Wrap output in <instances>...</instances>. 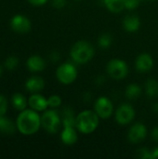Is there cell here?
<instances>
[{"instance_id":"obj_1","label":"cell","mask_w":158,"mask_h":159,"mask_svg":"<svg viewBox=\"0 0 158 159\" xmlns=\"http://www.w3.org/2000/svg\"><path fill=\"white\" fill-rule=\"evenodd\" d=\"M18 130L23 135H33L41 127V116L33 109H25L20 112L16 120Z\"/></svg>"},{"instance_id":"obj_2","label":"cell","mask_w":158,"mask_h":159,"mask_svg":"<svg viewBox=\"0 0 158 159\" xmlns=\"http://www.w3.org/2000/svg\"><path fill=\"white\" fill-rule=\"evenodd\" d=\"M99 118L95 111L84 110L75 117V128L83 134H90L97 129L100 123Z\"/></svg>"},{"instance_id":"obj_3","label":"cell","mask_w":158,"mask_h":159,"mask_svg":"<svg viewBox=\"0 0 158 159\" xmlns=\"http://www.w3.org/2000/svg\"><path fill=\"white\" fill-rule=\"evenodd\" d=\"M94 48L88 41H77L71 48V58L77 64L88 63L94 56Z\"/></svg>"},{"instance_id":"obj_4","label":"cell","mask_w":158,"mask_h":159,"mask_svg":"<svg viewBox=\"0 0 158 159\" xmlns=\"http://www.w3.org/2000/svg\"><path fill=\"white\" fill-rule=\"evenodd\" d=\"M61 123L60 115L53 109L46 111L41 116V126L48 133H57Z\"/></svg>"},{"instance_id":"obj_5","label":"cell","mask_w":158,"mask_h":159,"mask_svg":"<svg viewBox=\"0 0 158 159\" xmlns=\"http://www.w3.org/2000/svg\"><path fill=\"white\" fill-rule=\"evenodd\" d=\"M56 76L59 82L61 84L69 85L75 81L77 77V70L73 63L65 62L58 67L56 71Z\"/></svg>"},{"instance_id":"obj_6","label":"cell","mask_w":158,"mask_h":159,"mask_svg":"<svg viewBox=\"0 0 158 159\" xmlns=\"http://www.w3.org/2000/svg\"><path fill=\"white\" fill-rule=\"evenodd\" d=\"M106 70L108 75L115 80L124 79L129 74V66L127 62L120 59L111 60L107 64Z\"/></svg>"},{"instance_id":"obj_7","label":"cell","mask_w":158,"mask_h":159,"mask_svg":"<svg viewBox=\"0 0 158 159\" xmlns=\"http://www.w3.org/2000/svg\"><path fill=\"white\" fill-rule=\"evenodd\" d=\"M94 111L99 116L100 118L107 119L109 118L114 112V105L111 100L105 96L98 98L94 103Z\"/></svg>"},{"instance_id":"obj_8","label":"cell","mask_w":158,"mask_h":159,"mask_svg":"<svg viewBox=\"0 0 158 159\" xmlns=\"http://www.w3.org/2000/svg\"><path fill=\"white\" fill-rule=\"evenodd\" d=\"M135 118V110L129 103L121 104L115 112V120L119 125H128Z\"/></svg>"},{"instance_id":"obj_9","label":"cell","mask_w":158,"mask_h":159,"mask_svg":"<svg viewBox=\"0 0 158 159\" xmlns=\"http://www.w3.org/2000/svg\"><path fill=\"white\" fill-rule=\"evenodd\" d=\"M10 26L12 30L16 33L26 34L31 30V21L27 17L18 14L11 19Z\"/></svg>"},{"instance_id":"obj_10","label":"cell","mask_w":158,"mask_h":159,"mask_svg":"<svg viewBox=\"0 0 158 159\" xmlns=\"http://www.w3.org/2000/svg\"><path fill=\"white\" fill-rule=\"evenodd\" d=\"M147 136V128L142 123L134 124L128 133V138L132 143H142Z\"/></svg>"},{"instance_id":"obj_11","label":"cell","mask_w":158,"mask_h":159,"mask_svg":"<svg viewBox=\"0 0 158 159\" xmlns=\"http://www.w3.org/2000/svg\"><path fill=\"white\" fill-rule=\"evenodd\" d=\"M136 69L140 73H147L154 66V60L148 53H142L136 59Z\"/></svg>"},{"instance_id":"obj_12","label":"cell","mask_w":158,"mask_h":159,"mask_svg":"<svg viewBox=\"0 0 158 159\" xmlns=\"http://www.w3.org/2000/svg\"><path fill=\"white\" fill-rule=\"evenodd\" d=\"M28 104L31 107V109L36 112L45 111L48 107L47 99H46L44 96L38 93H33V95H31V97L28 100Z\"/></svg>"},{"instance_id":"obj_13","label":"cell","mask_w":158,"mask_h":159,"mask_svg":"<svg viewBox=\"0 0 158 159\" xmlns=\"http://www.w3.org/2000/svg\"><path fill=\"white\" fill-rule=\"evenodd\" d=\"M75 127H63L61 133V140L66 145H73L77 142L78 136Z\"/></svg>"},{"instance_id":"obj_14","label":"cell","mask_w":158,"mask_h":159,"mask_svg":"<svg viewBox=\"0 0 158 159\" xmlns=\"http://www.w3.org/2000/svg\"><path fill=\"white\" fill-rule=\"evenodd\" d=\"M44 87H45V81L40 76H32L25 83L26 89L32 93H37L41 91L44 89Z\"/></svg>"},{"instance_id":"obj_15","label":"cell","mask_w":158,"mask_h":159,"mask_svg":"<svg viewBox=\"0 0 158 159\" xmlns=\"http://www.w3.org/2000/svg\"><path fill=\"white\" fill-rule=\"evenodd\" d=\"M123 26L127 32L133 33V32H136L139 30V28L141 26V20L137 15L130 14V15H128L125 17V19L123 20Z\"/></svg>"},{"instance_id":"obj_16","label":"cell","mask_w":158,"mask_h":159,"mask_svg":"<svg viewBox=\"0 0 158 159\" xmlns=\"http://www.w3.org/2000/svg\"><path fill=\"white\" fill-rule=\"evenodd\" d=\"M26 65L31 72H41L45 69L46 62L40 56L33 55L27 60Z\"/></svg>"},{"instance_id":"obj_17","label":"cell","mask_w":158,"mask_h":159,"mask_svg":"<svg viewBox=\"0 0 158 159\" xmlns=\"http://www.w3.org/2000/svg\"><path fill=\"white\" fill-rule=\"evenodd\" d=\"M16 127L14 123L7 117L1 116H0V132L3 134H12L14 133Z\"/></svg>"},{"instance_id":"obj_18","label":"cell","mask_w":158,"mask_h":159,"mask_svg":"<svg viewBox=\"0 0 158 159\" xmlns=\"http://www.w3.org/2000/svg\"><path fill=\"white\" fill-rule=\"evenodd\" d=\"M11 102H12V105L13 107L18 110V111H23L26 109V106H27V100L26 98L20 94V93H15L13 94L12 98H11Z\"/></svg>"},{"instance_id":"obj_19","label":"cell","mask_w":158,"mask_h":159,"mask_svg":"<svg viewBox=\"0 0 158 159\" xmlns=\"http://www.w3.org/2000/svg\"><path fill=\"white\" fill-rule=\"evenodd\" d=\"M62 126L63 127H75V117L71 108H65L62 111Z\"/></svg>"},{"instance_id":"obj_20","label":"cell","mask_w":158,"mask_h":159,"mask_svg":"<svg viewBox=\"0 0 158 159\" xmlns=\"http://www.w3.org/2000/svg\"><path fill=\"white\" fill-rule=\"evenodd\" d=\"M106 7L114 13H118L125 8V0H103Z\"/></svg>"},{"instance_id":"obj_21","label":"cell","mask_w":158,"mask_h":159,"mask_svg":"<svg viewBox=\"0 0 158 159\" xmlns=\"http://www.w3.org/2000/svg\"><path fill=\"white\" fill-rule=\"evenodd\" d=\"M145 93L150 98L158 96V81L155 79H149L145 83Z\"/></svg>"},{"instance_id":"obj_22","label":"cell","mask_w":158,"mask_h":159,"mask_svg":"<svg viewBox=\"0 0 158 159\" xmlns=\"http://www.w3.org/2000/svg\"><path fill=\"white\" fill-rule=\"evenodd\" d=\"M126 97L129 100H134L142 94V88L138 84H130L126 89Z\"/></svg>"},{"instance_id":"obj_23","label":"cell","mask_w":158,"mask_h":159,"mask_svg":"<svg viewBox=\"0 0 158 159\" xmlns=\"http://www.w3.org/2000/svg\"><path fill=\"white\" fill-rule=\"evenodd\" d=\"M112 36L109 34H103L99 37V45L102 48H108L112 45Z\"/></svg>"},{"instance_id":"obj_24","label":"cell","mask_w":158,"mask_h":159,"mask_svg":"<svg viewBox=\"0 0 158 159\" xmlns=\"http://www.w3.org/2000/svg\"><path fill=\"white\" fill-rule=\"evenodd\" d=\"M19 65V59L16 56H9L5 61V66L7 70L13 71L15 70Z\"/></svg>"},{"instance_id":"obj_25","label":"cell","mask_w":158,"mask_h":159,"mask_svg":"<svg viewBox=\"0 0 158 159\" xmlns=\"http://www.w3.org/2000/svg\"><path fill=\"white\" fill-rule=\"evenodd\" d=\"M48 106L51 108H57L61 104V98L58 95H52L47 99Z\"/></svg>"},{"instance_id":"obj_26","label":"cell","mask_w":158,"mask_h":159,"mask_svg":"<svg viewBox=\"0 0 158 159\" xmlns=\"http://www.w3.org/2000/svg\"><path fill=\"white\" fill-rule=\"evenodd\" d=\"M137 157L141 159H151V151L146 148H141L137 151Z\"/></svg>"},{"instance_id":"obj_27","label":"cell","mask_w":158,"mask_h":159,"mask_svg":"<svg viewBox=\"0 0 158 159\" xmlns=\"http://www.w3.org/2000/svg\"><path fill=\"white\" fill-rule=\"evenodd\" d=\"M7 110V101L6 97L3 95H0V116H4Z\"/></svg>"},{"instance_id":"obj_28","label":"cell","mask_w":158,"mask_h":159,"mask_svg":"<svg viewBox=\"0 0 158 159\" xmlns=\"http://www.w3.org/2000/svg\"><path fill=\"white\" fill-rule=\"evenodd\" d=\"M140 4V0H125V7L129 9L136 8Z\"/></svg>"},{"instance_id":"obj_29","label":"cell","mask_w":158,"mask_h":159,"mask_svg":"<svg viewBox=\"0 0 158 159\" xmlns=\"http://www.w3.org/2000/svg\"><path fill=\"white\" fill-rule=\"evenodd\" d=\"M66 5V0H52V6L55 8H62Z\"/></svg>"},{"instance_id":"obj_30","label":"cell","mask_w":158,"mask_h":159,"mask_svg":"<svg viewBox=\"0 0 158 159\" xmlns=\"http://www.w3.org/2000/svg\"><path fill=\"white\" fill-rule=\"evenodd\" d=\"M28 2L33 5V6H42V5H45L47 0H28Z\"/></svg>"},{"instance_id":"obj_31","label":"cell","mask_w":158,"mask_h":159,"mask_svg":"<svg viewBox=\"0 0 158 159\" xmlns=\"http://www.w3.org/2000/svg\"><path fill=\"white\" fill-rule=\"evenodd\" d=\"M50 60L52 61H58L59 60H60V54H59V52H57V51H53L51 54H50Z\"/></svg>"},{"instance_id":"obj_32","label":"cell","mask_w":158,"mask_h":159,"mask_svg":"<svg viewBox=\"0 0 158 159\" xmlns=\"http://www.w3.org/2000/svg\"><path fill=\"white\" fill-rule=\"evenodd\" d=\"M152 138L158 143V127H156L152 131Z\"/></svg>"},{"instance_id":"obj_33","label":"cell","mask_w":158,"mask_h":159,"mask_svg":"<svg viewBox=\"0 0 158 159\" xmlns=\"http://www.w3.org/2000/svg\"><path fill=\"white\" fill-rule=\"evenodd\" d=\"M158 158V146L156 147L153 151H151V159Z\"/></svg>"},{"instance_id":"obj_34","label":"cell","mask_w":158,"mask_h":159,"mask_svg":"<svg viewBox=\"0 0 158 159\" xmlns=\"http://www.w3.org/2000/svg\"><path fill=\"white\" fill-rule=\"evenodd\" d=\"M153 109H154V111H155L156 114H158V102H156V103H155V104H154Z\"/></svg>"},{"instance_id":"obj_35","label":"cell","mask_w":158,"mask_h":159,"mask_svg":"<svg viewBox=\"0 0 158 159\" xmlns=\"http://www.w3.org/2000/svg\"><path fill=\"white\" fill-rule=\"evenodd\" d=\"M1 75H2V68H1V66H0V76H1Z\"/></svg>"}]
</instances>
